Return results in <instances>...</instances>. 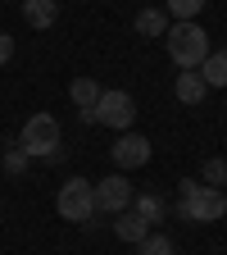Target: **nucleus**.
<instances>
[{
    "instance_id": "0eeeda50",
    "label": "nucleus",
    "mask_w": 227,
    "mask_h": 255,
    "mask_svg": "<svg viewBox=\"0 0 227 255\" xmlns=\"http://www.w3.org/2000/svg\"><path fill=\"white\" fill-rule=\"evenodd\" d=\"M109 159L127 173V169H141V164H150V141L141 137V132H123L114 146H109Z\"/></svg>"
},
{
    "instance_id": "f257e3e1",
    "label": "nucleus",
    "mask_w": 227,
    "mask_h": 255,
    "mask_svg": "<svg viewBox=\"0 0 227 255\" xmlns=\"http://www.w3.org/2000/svg\"><path fill=\"white\" fill-rule=\"evenodd\" d=\"M227 214V196L218 187H205V182H182L177 187V219L186 223H214Z\"/></svg>"
},
{
    "instance_id": "1a4fd4ad",
    "label": "nucleus",
    "mask_w": 227,
    "mask_h": 255,
    "mask_svg": "<svg viewBox=\"0 0 227 255\" xmlns=\"http://www.w3.org/2000/svg\"><path fill=\"white\" fill-rule=\"evenodd\" d=\"M23 18H27V27L46 32V27H55L59 5H55V0H23Z\"/></svg>"
},
{
    "instance_id": "9d476101",
    "label": "nucleus",
    "mask_w": 227,
    "mask_h": 255,
    "mask_svg": "<svg viewBox=\"0 0 227 255\" xmlns=\"http://www.w3.org/2000/svg\"><path fill=\"white\" fill-rule=\"evenodd\" d=\"M173 91H177V101H182V105H200L209 87H205V78H200L196 69H186V73H177V87H173Z\"/></svg>"
},
{
    "instance_id": "f03ea898",
    "label": "nucleus",
    "mask_w": 227,
    "mask_h": 255,
    "mask_svg": "<svg viewBox=\"0 0 227 255\" xmlns=\"http://www.w3.org/2000/svg\"><path fill=\"white\" fill-rule=\"evenodd\" d=\"M164 37H168V59L177 64L182 73L205 64V55H209V32L200 23H173Z\"/></svg>"
},
{
    "instance_id": "6e6552de",
    "label": "nucleus",
    "mask_w": 227,
    "mask_h": 255,
    "mask_svg": "<svg viewBox=\"0 0 227 255\" xmlns=\"http://www.w3.org/2000/svg\"><path fill=\"white\" fill-rule=\"evenodd\" d=\"M114 233H118V242H132V246H137V242L150 237V223H146L137 210H123V214L114 219Z\"/></svg>"
},
{
    "instance_id": "20e7f679",
    "label": "nucleus",
    "mask_w": 227,
    "mask_h": 255,
    "mask_svg": "<svg viewBox=\"0 0 227 255\" xmlns=\"http://www.w3.org/2000/svg\"><path fill=\"white\" fill-rule=\"evenodd\" d=\"M59 214L69 219V223H91V214H95V182H86V178H69L59 187Z\"/></svg>"
},
{
    "instance_id": "9b49d317",
    "label": "nucleus",
    "mask_w": 227,
    "mask_h": 255,
    "mask_svg": "<svg viewBox=\"0 0 227 255\" xmlns=\"http://www.w3.org/2000/svg\"><path fill=\"white\" fill-rule=\"evenodd\" d=\"M196 73L205 78V87H227V50H209Z\"/></svg>"
},
{
    "instance_id": "f8f14e48",
    "label": "nucleus",
    "mask_w": 227,
    "mask_h": 255,
    "mask_svg": "<svg viewBox=\"0 0 227 255\" xmlns=\"http://www.w3.org/2000/svg\"><path fill=\"white\" fill-rule=\"evenodd\" d=\"M69 96L77 101V110H82V114H95V101H100V82H91V78H77V82L69 87Z\"/></svg>"
},
{
    "instance_id": "a211bd4d",
    "label": "nucleus",
    "mask_w": 227,
    "mask_h": 255,
    "mask_svg": "<svg viewBox=\"0 0 227 255\" xmlns=\"http://www.w3.org/2000/svg\"><path fill=\"white\" fill-rule=\"evenodd\" d=\"M9 59H14V37L0 32V64H9Z\"/></svg>"
},
{
    "instance_id": "7ed1b4c3",
    "label": "nucleus",
    "mask_w": 227,
    "mask_h": 255,
    "mask_svg": "<svg viewBox=\"0 0 227 255\" xmlns=\"http://www.w3.org/2000/svg\"><path fill=\"white\" fill-rule=\"evenodd\" d=\"M18 150L27 159H59V123L55 114H32L18 132Z\"/></svg>"
},
{
    "instance_id": "f3484780",
    "label": "nucleus",
    "mask_w": 227,
    "mask_h": 255,
    "mask_svg": "<svg viewBox=\"0 0 227 255\" xmlns=\"http://www.w3.org/2000/svg\"><path fill=\"white\" fill-rule=\"evenodd\" d=\"M200 182L223 191V182H227V159H205V173H200Z\"/></svg>"
},
{
    "instance_id": "39448f33",
    "label": "nucleus",
    "mask_w": 227,
    "mask_h": 255,
    "mask_svg": "<svg viewBox=\"0 0 227 255\" xmlns=\"http://www.w3.org/2000/svg\"><path fill=\"white\" fill-rule=\"evenodd\" d=\"M95 119H100L105 128H118V132H127L137 119V101L127 91H100V101H95Z\"/></svg>"
},
{
    "instance_id": "423d86ee",
    "label": "nucleus",
    "mask_w": 227,
    "mask_h": 255,
    "mask_svg": "<svg viewBox=\"0 0 227 255\" xmlns=\"http://www.w3.org/2000/svg\"><path fill=\"white\" fill-rule=\"evenodd\" d=\"M127 205H132V182H127L123 173H109L95 182V210H105V214H123Z\"/></svg>"
},
{
    "instance_id": "2eb2a0df",
    "label": "nucleus",
    "mask_w": 227,
    "mask_h": 255,
    "mask_svg": "<svg viewBox=\"0 0 227 255\" xmlns=\"http://www.w3.org/2000/svg\"><path fill=\"white\" fill-rule=\"evenodd\" d=\"M137 214L146 223H159V219L168 214V205H164V196H137Z\"/></svg>"
},
{
    "instance_id": "dca6fc26",
    "label": "nucleus",
    "mask_w": 227,
    "mask_h": 255,
    "mask_svg": "<svg viewBox=\"0 0 227 255\" xmlns=\"http://www.w3.org/2000/svg\"><path fill=\"white\" fill-rule=\"evenodd\" d=\"M137 255H177V246H173L164 233H150L146 242H137Z\"/></svg>"
},
{
    "instance_id": "6ab92c4d",
    "label": "nucleus",
    "mask_w": 227,
    "mask_h": 255,
    "mask_svg": "<svg viewBox=\"0 0 227 255\" xmlns=\"http://www.w3.org/2000/svg\"><path fill=\"white\" fill-rule=\"evenodd\" d=\"M23 159H27L23 150H9V155H5V169H9V173H18V169H23Z\"/></svg>"
},
{
    "instance_id": "4468645a",
    "label": "nucleus",
    "mask_w": 227,
    "mask_h": 255,
    "mask_svg": "<svg viewBox=\"0 0 227 255\" xmlns=\"http://www.w3.org/2000/svg\"><path fill=\"white\" fill-rule=\"evenodd\" d=\"M209 5V0H168V9L164 14H173V23H196V14Z\"/></svg>"
},
{
    "instance_id": "ddd939ff",
    "label": "nucleus",
    "mask_w": 227,
    "mask_h": 255,
    "mask_svg": "<svg viewBox=\"0 0 227 255\" xmlns=\"http://www.w3.org/2000/svg\"><path fill=\"white\" fill-rule=\"evenodd\" d=\"M137 32H141V37H164V32H168V14L164 9H141L137 14Z\"/></svg>"
}]
</instances>
